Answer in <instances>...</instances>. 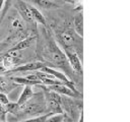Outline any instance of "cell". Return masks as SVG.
Listing matches in <instances>:
<instances>
[{
    "label": "cell",
    "mask_w": 130,
    "mask_h": 122,
    "mask_svg": "<svg viewBox=\"0 0 130 122\" xmlns=\"http://www.w3.org/2000/svg\"><path fill=\"white\" fill-rule=\"evenodd\" d=\"M47 112L45 96L42 93L34 94V96L23 105L19 106V110L15 116H39Z\"/></svg>",
    "instance_id": "obj_1"
},
{
    "label": "cell",
    "mask_w": 130,
    "mask_h": 122,
    "mask_svg": "<svg viewBox=\"0 0 130 122\" xmlns=\"http://www.w3.org/2000/svg\"><path fill=\"white\" fill-rule=\"evenodd\" d=\"M43 56L47 60V63H46L47 66L50 63L52 64L51 66L60 67L65 70H68V61L64 52H62L53 41L48 43L47 46L44 48Z\"/></svg>",
    "instance_id": "obj_2"
},
{
    "label": "cell",
    "mask_w": 130,
    "mask_h": 122,
    "mask_svg": "<svg viewBox=\"0 0 130 122\" xmlns=\"http://www.w3.org/2000/svg\"><path fill=\"white\" fill-rule=\"evenodd\" d=\"M1 57H2V66L6 69V72H8L19 65L21 59V51L9 49L6 53L1 55Z\"/></svg>",
    "instance_id": "obj_3"
},
{
    "label": "cell",
    "mask_w": 130,
    "mask_h": 122,
    "mask_svg": "<svg viewBox=\"0 0 130 122\" xmlns=\"http://www.w3.org/2000/svg\"><path fill=\"white\" fill-rule=\"evenodd\" d=\"M57 39L60 44L64 47V49H72L76 47L77 41H76V36L73 33L72 29H66L61 32L60 34L57 35Z\"/></svg>",
    "instance_id": "obj_4"
},
{
    "label": "cell",
    "mask_w": 130,
    "mask_h": 122,
    "mask_svg": "<svg viewBox=\"0 0 130 122\" xmlns=\"http://www.w3.org/2000/svg\"><path fill=\"white\" fill-rule=\"evenodd\" d=\"M64 54L67 58V61L69 65L72 67V69L79 75H82L83 69H82V64L80 62V59L77 55V53L72 50V49H64Z\"/></svg>",
    "instance_id": "obj_5"
},
{
    "label": "cell",
    "mask_w": 130,
    "mask_h": 122,
    "mask_svg": "<svg viewBox=\"0 0 130 122\" xmlns=\"http://www.w3.org/2000/svg\"><path fill=\"white\" fill-rule=\"evenodd\" d=\"M40 71H43V72H46V73L52 74L55 78H57L58 80H60L61 82H63L65 85H67V86H68V87H70L71 89H73V90L77 92V89H76V87H75V85H74V82H73L71 79H69V78L65 75V73L60 72V71H58L57 69L52 68V67H50V66H44Z\"/></svg>",
    "instance_id": "obj_6"
},
{
    "label": "cell",
    "mask_w": 130,
    "mask_h": 122,
    "mask_svg": "<svg viewBox=\"0 0 130 122\" xmlns=\"http://www.w3.org/2000/svg\"><path fill=\"white\" fill-rule=\"evenodd\" d=\"M42 85V84H41ZM43 87L49 89V90H53L59 95H63V96H66V97H70V98H78L80 99L82 97V95L77 90H73L71 89L70 87H68L67 85L65 84H55V85H42Z\"/></svg>",
    "instance_id": "obj_7"
},
{
    "label": "cell",
    "mask_w": 130,
    "mask_h": 122,
    "mask_svg": "<svg viewBox=\"0 0 130 122\" xmlns=\"http://www.w3.org/2000/svg\"><path fill=\"white\" fill-rule=\"evenodd\" d=\"M44 66H47V64L45 62H42V61H34V62H28V63H25V64H22V65H18L16 66L14 69L6 72L7 74H12V73H15V72H27V71H39L41 70Z\"/></svg>",
    "instance_id": "obj_8"
},
{
    "label": "cell",
    "mask_w": 130,
    "mask_h": 122,
    "mask_svg": "<svg viewBox=\"0 0 130 122\" xmlns=\"http://www.w3.org/2000/svg\"><path fill=\"white\" fill-rule=\"evenodd\" d=\"M16 9H17L18 14L20 15V18L23 21L27 22L28 24H34L36 26V22L31 17L30 11H29L28 6H27V3H25L22 0H18L17 3H16Z\"/></svg>",
    "instance_id": "obj_9"
},
{
    "label": "cell",
    "mask_w": 130,
    "mask_h": 122,
    "mask_svg": "<svg viewBox=\"0 0 130 122\" xmlns=\"http://www.w3.org/2000/svg\"><path fill=\"white\" fill-rule=\"evenodd\" d=\"M18 86L17 83H15L11 77L8 75H0V93L3 94H8L11 90H13L14 88H16Z\"/></svg>",
    "instance_id": "obj_10"
},
{
    "label": "cell",
    "mask_w": 130,
    "mask_h": 122,
    "mask_svg": "<svg viewBox=\"0 0 130 122\" xmlns=\"http://www.w3.org/2000/svg\"><path fill=\"white\" fill-rule=\"evenodd\" d=\"M29 37V32L26 30L25 28L20 29V30H15L14 33H12L11 36H9L4 42L7 44H12V46H14L16 43L24 40L25 38Z\"/></svg>",
    "instance_id": "obj_11"
},
{
    "label": "cell",
    "mask_w": 130,
    "mask_h": 122,
    "mask_svg": "<svg viewBox=\"0 0 130 122\" xmlns=\"http://www.w3.org/2000/svg\"><path fill=\"white\" fill-rule=\"evenodd\" d=\"M27 6H28V9H29V11H30L31 17H32V19L35 20V22H36V23H40V24H42V25H46V24H47V21H46L45 16L43 15V13H42L37 7H35V6H32V5L27 4Z\"/></svg>",
    "instance_id": "obj_12"
},
{
    "label": "cell",
    "mask_w": 130,
    "mask_h": 122,
    "mask_svg": "<svg viewBox=\"0 0 130 122\" xmlns=\"http://www.w3.org/2000/svg\"><path fill=\"white\" fill-rule=\"evenodd\" d=\"M32 96H34L32 86H30V85H24V87H23V89H22V92H21V94H20V96H19V98H18V100H17V102H16L17 105H18V106L23 105V104L26 103Z\"/></svg>",
    "instance_id": "obj_13"
},
{
    "label": "cell",
    "mask_w": 130,
    "mask_h": 122,
    "mask_svg": "<svg viewBox=\"0 0 130 122\" xmlns=\"http://www.w3.org/2000/svg\"><path fill=\"white\" fill-rule=\"evenodd\" d=\"M73 27H74V33L78 37L82 38L83 37V16L81 12L75 15L73 20Z\"/></svg>",
    "instance_id": "obj_14"
},
{
    "label": "cell",
    "mask_w": 130,
    "mask_h": 122,
    "mask_svg": "<svg viewBox=\"0 0 130 122\" xmlns=\"http://www.w3.org/2000/svg\"><path fill=\"white\" fill-rule=\"evenodd\" d=\"M34 40H35V38L29 36V37L25 38L24 40H22V41L16 43V44H15L14 46H12L10 49H11V50H17V51H22V50H24V49H27V48L31 45V43H32Z\"/></svg>",
    "instance_id": "obj_15"
},
{
    "label": "cell",
    "mask_w": 130,
    "mask_h": 122,
    "mask_svg": "<svg viewBox=\"0 0 130 122\" xmlns=\"http://www.w3.org/2000/svg\"><path fill=\"white\" fill-rule=\"evenodd\" d=\"M32 3H35L37 6L44 8V9H53V8H57L59 5L55 2H53L52 0H29Z\"/></svg>",
    "instance_id": "obj_16"
},
{
    "label": "cell",
    "mask_w": 130,
    "mask_h": 122,
    "mask_svg": "<svg viewBox=\"0 0 130 122\" xmlns=\"http://www.w3.org/2000/svg\"><path fill=\"white\" fill-rule=\"evenodd\" d=\"M3 108L6 111V113H10L12 115H16L19 110V106L16 102H8L7 104L3 105Z\"/></svg>",
    "instance_id": "obj_17"
},
{
    "label": "cell",
    "mask_w": 130,
    "mask_h": 122,
    "mask_svg": "<svg viewBox=\"0 0 130 122\" xmlns=\"http://www.w3.org/2000/svg\"><path fill=\"white\" fill-rule=\"evenodd\" d=\"M11 26L12 28L15 30H20V29H23L24 28V25H23V20L19 17H14L11 21Z\"/></svg>",
    "instance_id": "obj_18"
},
{
    "label": "cell",
    "mask_w": 130,
    "mask_h": 122,
    "mask_svg": "<svg viewBox=\"0 0 130 122\" xmlns=\"http://www.w3.org/2000/svg\"><path fill=\"white\" fill-rule=\"evenodd\" d=\"M63 114H51L45 122H62L63 121Z\"/></svg>",
    "instance_id": "obj_19"
},
{
    "label": "cell",
    "mask_w": 130,
    "mask_h": 122,
    "mask_svg": "<svg viewBox=\"0 0 130 122\" xmlns=\"http://www.w3.org/2000/svg\"><path fill=\"white\" fill-rule=\"evenodd\" d=\"M12 1L13 0H5V2H4V5H3V8H4V10L2 11V14H1V17H0V21L4 18V16H5V14H6V12H7V10H8V8H9V6L11 5V3H12ZM2 8V9H3Z\"/></svg>",
    "instance_id": "obj_20"
},
{
    "label": "cell",
    "mask_w": 130,
    "mask_h": 122,
    "mask_svg": "<svg viewBox=\"0 0 130 122\" xmlns=\"http://www.w3.org/2000/svg\"><path fill=\"white\" fill-rule=\"evenodd\" d=\"M6 117H7V113H6V111L4 110V108L2 106V107H0V121L1 122H6L5 121Z\"/></svg>",
    "instance_id": "obj_21"
},
{
    "label": "cell",
    "mask_w": 130,
    "mask_h": 122,
    "mask_svg": "<svg viewBox=\"0 0 130 122\" xmlns=\"http://www.w3.org/2000/svg\"><path fill=\"white\" fill-rule=\"evenodd\" d=\"M8 102H9V100H8L7 96H6L5 94H3V93H0V103H1L2 105H5V104H7Z\"/></svg>",
    "instance_id": "obj_22"
},
{
    "label": "cell",
    "mask_w": 130,
    "mask_h": 122,
    "mask_svg": "<svg viewBox=\"0 0 130 122\" xmlns=\"http://www.w3.org/2000/svg\"><path fill=\"white\" fill-rule=\"evenodd\" d=\"M6 73V69L2 66V65H0V75H3V74H5Z\"/></svg>",
    "instance_id": "obj_23"
},
{
    "label": "cell",
    "mask_w": 130,
    "mask_h": 122,
    "mask_svg": "<svg viewBox=\"0 0 130 122\" xmlns=\"http://www.w3.org/2000/svg\"><path fill=\"white\" fill-rule=\"evenodd\" d=\"M65 2H68V3H71V4H75L77 2H79V0H64Z\"/></svg>",
    "instance_id": "obj_24"
},
{
    "label": "cell",
    "mask_w": 130,
    "mask_h": 122,
    "mask_svg": "<svg viewBox=\"0 0 130 122\" xmlns=\"http://www.w3.org/2000/svg\"><path fill=\"white\" fill-rule=\"evenodd\" d=\"M77 122H83V114H82V111H81V114H80V116H79Z\"/></svg>",
    "instance_id": "obj_25"
},
{
    "label": "cell",
    "mask_w": 130,
    "mask_h": 122,
    "mask_svg": "<svg viewBox=\"0 0 130 122\" xmlns=\"http://www.w3.org/2000/svg\"><path fill=\"white\" fill-rule=\"evenodd\" d=\"M4 2H5V0H0V11H1V10H2V8H3Z\"/></svg>",
    "instance_id": "obj_26"
},
{
    "label": "cell",
    "mask_w": 130,
    "mask_h": 122,
    "mask_svg": "<svg viewBox=\"0 0 130 122\" xmlns=\"http://www.w3.org/2000/svg\"><path fill=\"white\" fill-rule=\"evenodd\" d=\"M0 122H1V121H0Z\"/></svg>",
    "instance_id": "obj_27"
}]
</instances>
